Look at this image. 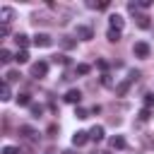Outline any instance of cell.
I'll return each mask as SVG.
<instances>
[{
	"mask_svg": "<svg viewBox=\"0 0 154 154\" xmlns=\"http://www.w3.org/2000/svg\"><path fill=\"white\" fill-rule=\"evenodd\" d=\"M132 53H135V58H149V53H152V48H149V43L147 41H135L132 43Z\"/></svg>",
	"mask_w": 154,
	"mask_h": 154,
	"instance_id": "cell-1",
	"label": "cell"
},
{
	"mask_svg": "<svg viewBox=\"0 0 154 154\" xmlns=\"http://www.w3.org/2000/svg\"><path fill=\"white\" fill-rule=\"evenodd\" d=\"M75 36L82 38V41H91V38H94V29H91L89 24H77V26H75Z\"/></svg>",
	"mask_w": 154,
	"mask_h": 154,
	"instance_id": "cell-2",
	"label": "cell"
},
{
	"mask_svg": "<svg viewBox=\"0 0 154 154\" xmlns=\"http://www.w3.org/2000/svg\"><path fill=\"white\" fill-rule=\"evenodd\" d=\"M46 75H48V63H46V60H38V63L31 65V77L41 79V77H46Z\"/></svg>",
	"mask_w": 154,
	"mask_h": 154,
	"instance_id": "cell-3",
	"label": "cell"
},
{
	"mask_svg": "<svg viewBox=\"0 0 154 154\" xmlns=\"http://www.w3.org/2000/svg\"><path fill=\"white\" fill-rule=\"evenodd\" d=\"M51 43H53V38H51L46 31H38V34L34 36V46H36V48H48Z\"/></svg>",
	"mask_w": 154,
	"mask_h": 154,
	"instance_id": "cell-4",
	"label": "cell"
},
{
	"mask_svg": "<svg viewBox=\"0 0 154 154\" xmlns=\"http://www.w3.org/2000/svg\"><path fill=\"white\" fill-rule=\"evenodd\" d=\"M12 19H14V10H12V7H7V5H5V7H0V22H2L5 26H10V22H12Z\"/></svg>",
	"mask_w": 154,
	"mask_h": 154,
	"instance_id": "cell-5",
	"label": "cell"
},
{
	"mask_svg": "<svg viewBox=\"0 0 154 154\" xmlns=\"http://www.w3.org/2000/svg\"><path fill=\"white\" fill-rule=\"evenodd\" d=\"M108 24H111V29H116V31H123V26H125V19L116 12V14H111L108 17Z\"/></svg>",
	"mask_w": 154,
	"mask_h": 154,
	"instance_id": "cell-6",
	"label": "cell"
},
{
	"mask_svg": "<svg viewBox=\"0 0 154 154\" xmlns=\"http://www.w3.org/2000/svg\"><path fill=\"white\" fill-rule=\"evenodd\" d=\"M65 101H67V103H75V106H79V101H82V91H79V89H67V94H65Z\"/></svg>",
	"mask_w": 154,
	"mask_h": 154,
	"instance_id": "cell-7",
	"label": "cell"
},
{
	"mask_svg": "<svg viewBox=\"0 0 154 154\" xmlns=\"http://www.w3.org/2000/svg\"><path fill=\"white\" fill-rule=\"evenodd\" d=\"M19 132H22V137H24V140H29V142H36V140H38V132H36L34 128H29V125H22V128H19Z\"/></svg>",
	"mask_w": 154,
	"mask_h": 154,
	"instance_id": "cell-8",
	"label": "cell"
},
{
	"mask_svg": "<svg viewBox=\"0 0 154 154\" xmlns=\"http://www.w3.org/2000/svg\"><path fill=\"white\" fill-rule=\"evenodd\" d=\"M87 140H89V132H84V130H77V132L72 135V144H75V147L87 144Z\"/></svg>",
	"mask_w": 154,
	"mask_h": 154,
	"instance_id": "cell-9",
	"label": "cell"
},
{
	"mask_svg": "<svg viewBox=\"0 0 154 154\" xmlns=\"http://www.w3.org/2000/svg\"><path fill=\"white\" fill-rule=\"evenodd\" d=\"M108 144H111V149H125V144H128V142H125V137H123V135H113V137L108 140Z\"/></svg>",
	"mask_w": 154,
	"mask_h": 154,
	"instance_id": "cell-10",
	"label": "cell"
},
{
	"mask_svg": "<svg viewBox=\"0 0 154 154\" xmlns=\"http://www.w3.org/2000/svg\"><path fill=\"white\" fill-rule=\"evenodd\" d=\"M89 140L101 142V140H103V128H101V125H94V128L89 130Z\"/></svg>",
	"mask_w": 154,
	"mask_h": 154,
	"instance_id": "cell-11",
	"label": "cell"
},
{
	"mask_svg": "<svg viewBox=\"0 0 154 154\" xmlns=\"http://www.w3.org/2000/svg\"><path fill=\"white\" fill-rule=\"evenodd\" d=\"M14 43L19 46V51H26V46H29V36H26V34H14Z\"/></svg>",
	"mask_w": 154,
	"mask_h": 154,
	"instance_id": "cell-12",
	"label": "cell"
},
{
	"mask_svg": "<svg viewBox=\"0 0 154 154\" xmlns=\"http://www.w3.org/2000/svg\"><path fill=\"white\" fill-rule=\"evenodd\" d=\"M87 7H89V10H108V7H111V2H108V0H101V2L89 0V2H87Z\"/></svg>",
	"mask_w": 154,
	"mask_h": 154,
	"instance_id": "cell-13",
	"label": "cell"
},
{
	"mask_svg": "<svg viewBox=\"0 0 154 154\" xmlns=\"http://www.w3.org/2000/svg\"><path fill=\"white\" fill-rule=\"evenodd\" d=\"M130 84H132L130 79H125V82H120V84L116 87V94H118V96H125V94L130 91Z\"/></svg>",
	"mask_w": 154,
	"mask_h": 154,
	"instance_id": "cell-14",
	"label": "cell"
},
{
	"mask_svg": "<svg viewBox=\"0 0 154 154\" xmlns=\"http://www.w3.org/2000/svg\"><path fill=\"white\" fill-rule=\"evenodd\" d=\"M60 46L70 51V48H75V46H77V41H75L72 36H60Z\"/></svg>",
	"mask_w": 154,
	"mask_h": 154,
	"instance_id": "cell-15",
	"label": "cell"
},
{
	"mask_svg": "<svg viewBox=\"0 0 154 154\" xmlns=\"http://www.w3.org/2000/svg\"><path fill=\"white\" fill-rule=\"evenodd\" d=\"M135 19H137V26H140V29H149V26H152V22H149L147 14H140V17H135Z\"/></svg>",
	"mask_w": 154,
	"mask_h": 154,
	"instance_id": "cell-16",
	"label": "cell"
},
{
	"mask_svg": "<svg viewBox=\"0 0 154 154\" xmlns=\"http://www.w3.org/2000/svg\"><path fill=\"white\" fill-rule=\"evenodd\" d=\"M19 77H22L19 70H7V72H5V82H7V84H10V82H17Z\"/></svg>",
	"mask_w": 154,
	"mask_h": 154,
	"instance_id": "cell-17",
	"label": "cell"
},
{
	"mask_svg": "<svg viewBox=\"0 0 154 154\" xmlns=\"http://www.w3.org/2000/svg\"><path fill=\"white\" fill-rule=\"evenodd\" d=\"M106 38H108L111 43H118V41H120V31H116V29H108V31H106Z\"/></svg>",
	"mask_w": 154,
	"mask_h": 154,
	"instance_id": "cell-18",
	"label": "cell"
},
{
	"mask_svg": "<svg viewBox=\"0 0 154 154\" xmlns=\"http://www.w3.org/2000/svg\"><path fill=\"white\" fill-rule=\"evenodd\" d=\"M17 103H19V106H31V94H26V91L19 94V96H17Z\"/></svg>",
	"mask_w": 154,
	"mask_h": 154,
	"instance_id": "cell-19",
	"label": "cell"
},
{
	"mask_svg": "<svg viewBox=\"0 0 154 154\" xmlns=\"http://www.w3.org/2000/svg\"><path fill=\"white\" fill-rule=\"evenodd\" d=\"M75 72H77V75H89V72H91V65H87V63H79V65L75 67Z\"/></svg>",
	"mask_w": 154,
	"mask_h": 154,
	"instance_id": "cell-20",
	"label": "cell"
},
{
	"mask_svg": "<svg viewBox=\"0 0 154 154\" xmlns=\"http://www.w3.org/2000/svg\"><path fill=\"white\" fill-rule=\"evenodd\" d=\"M0 99H2V101H10V99H12V91H10V84H7V82L2 84V91H0Z\"/></svg>",
	"mask_w": 154,
	"mask_h": 154,
	"instance_id": "cell-21",
	"label": "cell"
},
{
	"mask_svg": "<svg viewBox=\"0 0 154 154\" xmlns=\"http://www.w3.org/2000/svg\"><path fill=\"white\" fill-rule=\"evenodd\" d=\"M140 10H142V7H140L137 2H128V12H130V14H135V17H140V14H142Z\"/></svg>",
	"mask_w": 154,
	"mask_h": 154,
	"instance_id": "cell-22",
	"label": "cell"
},
{
	"mask_svg": "<svg viewBox=\"0 0 154 154\" xmlns=\"http://www.w3.org/2000/svg\"><path fill=\"white\" fill-rule=\"evenodd\" d=\"M10 60H14V55H12L7 48H2V51H0V63H10Z\"/></svg>",
	"mask_w": 154,
	"mask_h": 154,
	"instance_id": "cell-23",
	"label": "cell"
},
{
	"mask_svg": "<svg viewBox=\"0 0 154 154\" xmlns=\"http://www.w3.org/2000/svg\"><path fill=\"white\" fill-rule=\"evenodd\" d=\"M14 60H17V63H29V53H26V51H17V53H14Z\"/></svg>",
	"mask_w": 154,
	"mask_h": 154,
	"instance_id": "cell-24",
	"label": "cell"
},
{
	"mask_svg": "<svg viewBox=\"0 0 154 154\" xmlns=\"http://www.w3.org/2000/svg\"><path fill=\"white\" fill-rule=\"evenodd\" d=\"M51 60H53L55 65H70V58H67V55H53Z\"/></svg>",
	"mask_w": 154,
	"mask_h": 154,
	"instance_id": "cell-25",
	"label": "cell"
},
{
	"mask_svg": "<svg viewBox=\"0 0 154 154\" xmlns=\"http://www.w3.org/2000/svg\"><path fill=\"white\" fill-rule=\"evenodd\" d=\"M29 111H31V116H34V118L43 116V106H38V103H31V106H29Z\"/></svg>",
	"mask_w": 154,
	"mask_h": 154,
	"instance_id": "cell-26",
	"label": "cell"
},
{
	"mask_svg": "<svg viewBox=\"0 0 154 154\" xmlns=\"http://www.w3.org/2000/svg\"><path fill=\"white\" fill-rule=\"evenodd\" d=\"M137 116H140V120L144 123V120H149V118H152V108H142V111H140Z\"/></svg>",
	"mask_w": 154,
	"mask_h": 154,
	"instance_id": "cell-27",
	"label": "cell"
},
{
	"mask_svg": "<svg viewBox=\"0 0 154 154\" xmlns=\"http://www.w3.org/2000/svg\"><path fill=\"white\" fill-rule=\"evenodd\" d=\"M144 108H154V94H144Z\"/></svg>",
	"mask_w": 154,
	"mask_h": 154,
	"instance_id": "cell-28",
	"label": "cell"
},
{
	"mask_svg": "<svg viewBox=\"0 0 154 154\" xmlns=\"http://www.w3.org/2000/svg\"><path fill=\"white\" fill-rule=\"evenodd\" d=\"M75 116H77L79 120H84V118H89V111H87V108H79V106H77V111H75Z\"/></svg>",
	"mask_w": 154,
	"mask_h": 154,
	"instance_id": "cell-29",
	"label": "cell"
},
{
	"mask_svg": "<svg viewBox=\"0 0 154 154\" xmlns=\"http://www.w3.org/2000/svg\"><path fill=\"white\" fill-rule=\"evenodd\" d=\"M101 84H106V87H113V77H111V75L106 72V75L101 77Z\"/></svg>",
	"mask_w": 154,
	"mask_h": 154,
	"instance_id": "cell-30",
	"label": "cell"
},
{
	"mask_svg": "<svg viewBox=\"0 0 154 154\" xmlns=\"http://www.w3.org/2000/svg\"><path fill=\"white\" fill-rule=\"evenodd\" d=\"M2 154H19V149H17V147H12V144H7V147L2 149Z\"/></svg>",
	"mask_w": 154,
	"mask_h": 154,
	"instance_id": "cell-31",
	"label": "cell"
},
{
	"mask_svg": "<svg viewBox=\"0 0 154 154\" xmlns=\"http://www.w3.org/2000/svg\"><path fill=\"white\" fill-rule=\"evenodd\" d=\"M96 67H99V70H103V75H106V70H108V63H106V60H96Z\"/></svg>",
	"mask_w": 154,
	"mask_h": 154,
	"instance_id": "cell-32",
	"label": "cell"
},
{
	"mask_svg": "<svg viewBox=\"0 0 154 154\" xmlns=\"http://www.w3.org/2000/svg\"><path fill=\"white\" fill-rule=\"evenodd\" d=\"M137 5H140V7H142V10H147V7H152V0H140V2H137Z\"/></svg>",
	"mask_w": 154,
	"mask_h": 154,
	"instance_id": "cell-33",
	"label": "cell"
},
{
	"mask_svg": "<svg viewBox=\"0 0 154 154\" xmlns=\"http://www.w3.org/2000/svg\"><path fill=\"white\" fill-rule=\"evenodd\" d=\"M0 36H2V38H5V36H10V26H5V24H2V26H0Z\"/></svg>",
	"mask_w": 154,
	"mask_h": 154,
	"instance_id": "cell-34",
	"label": "cell"
},
{
	"mask_svg": "<svg viewBox=\"0 0 154 154\" xmlns=\"http://www.w3.org/2000/svg\"><path fill=\"white\" fill-rule=\"evenodd\" d=\"M99 111H101V106H91V108H89V116H96Z\"/></svg>",
	"mask_w": 154,
	"mask_h": 154,
	"instance_id": "cell-35",
	"label": "cell"
},
{
	"mask_svg": "<svg viewBox=\"0 0 154 154\" xmlns=\"http://www.w3.org/2000/svg\"><path fill=\"white\" fill-rule=\"evenodd\" d=\"M63 154H75V152H72V149H65V152H63Z\"/></svg>",
	"mask_w": 154,
	"mask_h": 154,
	"instance_id": "cell-36",
	"label": "cell"
},
{
	"mask_svg": "<svg viewBox=\"0 0 154 154\" xmlns=\"http://www.w3.org/2000/svg\"><path fill=\"white\" fill-rule=\"evenodd\" d=\"M48 154H51V152H48Z\"/></svg>",
	"mask_w": 154,
	"mask_h": 154,
	"instance_id": "cell-37",
	"label": "cell"
}]
</instances>
